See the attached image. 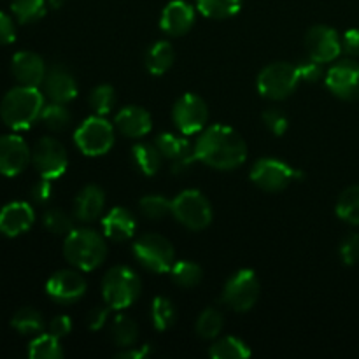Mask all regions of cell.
I'll use <instances>...</instances> for the list:
<instances>
[{
  "instance_id": "6da1fadb",
  "label": "cell",
  "mask_w": 359,
  "mask_h": 359,
  "mask_svg": "<svg viewBox=\"0 0 359 359\" xmlns=\"http://www.w3.org/2000/svg\"><path fill=\"white\" fill-rule=\"evenodd\" d=\"M196 160L216 170H235L248 158V144L241 133L226 125H210L195 142Z\"/></svg>"
},
{
  "instance_id": "7a4b0ae2",
  "label": "cell",
  "mask_w": 359,
  "mask_h": 359,
  "mask_svg": "<svg viewBox=\"0 0 359 359\" xmlns=\"http://www.w3.org/2000/svg\"><path fill=\"white\" fill-rule=\"evenodd\" d=\"M44 105V95L39 88L18 84L4 95L0 102V118L11 130L21 132L32 128L41 119Z\"/></svg>"
},
{
  "instance_id": "3957f363",
  "label": "cell",
  "mask_w": 359,
  "mask_h": 359,
  "mask_svg": "<svg viewBox=\"0 0 359 359\" xmlns=\"http://www.w3.org/2000/svg\"><path fill=\"white\" fill-rule=\"evenodd\" d=\"M63 256L74 269L91 272L107 258V242L91 228H74L63 242Z\"/></svg>"
},
{
  "instance_id": "277c9868",
  "label": "cell",
  "mask_w": 359,
  "mask_h": 359,
  "mask_svg": "<svg viewBox=\"0 0 359 359\" xmlns=\"http://www.w3.org/2000/svg\"><path fill=\"white\" fill-rule=\"evenodd\" d=\"M139 276L125 265H116L102 279V297L112 311H125L140 297Z\"/></svg>"
},
{
  "instance_id": "5b68a950",
  "label": "cell",
  "mask_w": 359,
  "mask_h": 359,
  "mask_svg": "<svg viewBox=\"0 0 359 359\" xmlns=\"http://www.w3.org/2000/svg\"><path fill=\"white\" fill-rule=\"evenodd\" d=\"M172 216L188 230L202 231L212 223V205L198 189H186L172 200Z\"/></svg>"
},
{
  "instance_id": "8992f818",
  "label": "cell",
  "mask_w": 359,
  "mask_h": 359,
  "mask_svg": "<svg viewBox=\"0 0 359 359\" xmlns=\"http://www.w3.org/2000/svg\"><path fill=\"white\" fill-rule=\"evenodd\" d=\"M133 256L144 269L156 273H167L175 263V249L167 237L144 233L133 244Z\"/></svg>"
},
{
  "instance_id": "52a82bcc",
  "label": "cell",
  "mask_w": 359,
  "mask_h": 359,
  "mask_svg": "<svg viewBox=\"0 0 359 359\" xmlns=\"http://www.w3.org/2000/svg\"><path fill=\"white\" fill-rule=\"evenodd\" d=\"M114 126L104 116L93 114L84 119L74 133L77 149L86 156H102L114 146Z\"/></svg>"
},
{
  "instance_id": "ba28073f",
  "label": "cell",
  "mask_w": 359,
  "mask_h": 359,
  "mask_svg": "<svg viewBox=\"0 0 359 359\" xmlns=\"http://www.w3.org/2000/svg\"><path fill=\"white\" fill-rule=\"evenodd\" d=\"M300 81L302 77L297 65H291L287 62H276L266 65L259 72L256 86L262 97L269 100H284L297 90Z\"/></svg>"
},
{
  "instance_id": "9c48e42d",
  "label": "cell",
  "mask_w": 359,
  "mask_h": 359,
  "mask_svg": "<svg viewBox=\"0 0 359 359\" xmlns=\"http://www.w3.org/2000/svg\"><path fill=\"white\" fill-rule=\"evenodd\" d=\"M32 165L39 175L49 181L62 177L69 167V154L65 146L55 137H42L32 149Z\"/></svg>"
},
{
  "instance_id": "30bf717a",
  "label": "cell",
  "mask_w": 359,
  "mask_h": 359,
  "mask_svg": "<svg viewBox=\"0 0 359 359\" xmlns=\"http://www.w3.org/2000/svg\"><path fill=\"white\" fill-rule=\"evenodd\" d=\"M294 179H304V174L277 158H262L251 168V181L269 193L284 191Z\"/></svg>"
},
{
  "instance_id": "8fae6325",
  "label": "cell",
  "mask_w": 359,
  "mask_h": 359,
  "mask_svg": "<svg viewBox=\"0 0 359 359\" xmlns=\"http://www.w3.org/2000/svg\"><path fill=\"white\" fill-rule=\"evenodd\" d=\"M172 121L182 135H196L207 128L209 107L202 97L195 93H186L175 100L172 107Z\"/></svg>"
},
{
  "instance_id": "7c38bea8",
  "label": "cell",
  "mask_w": 359,
  "mask_h": 359,
  "mask_svg": "<svg viewBox=\"0 0 359 359\" xmlns=\"http://www.w3.org/2000/svg\"><path fill=\"white\" fill-rule=\"evenodd\" d=\"M259 298V280L255 270L242 269L226 280L223 290V300L231 311L248 312Z\"/></svg>"
},
{
  "instance_id": "4fadbf2b",
  "label": "cell",
  "mask_w": 359,
  "mask_h": 359,
  "mask_svg": "<svg viewBox=\"0 0 359 359\" xmlns=\"http://www.w3.org/2000/svg\"><path fill=\"white\" fill-rule=\"evenodd\" d=\"M305 48L316 62L332 63L342 53V39L335 28L316 25L305 35Z\"/></svg>"
},
{
  "instance_id": "5bb4252c",
  "label": "cell",
  "mask_w": 359,
  "mask_h": 359,
  "mask_svg": "<svg viewBox=\"0 0 359 359\" xmlns=\"http://www.w3.org/2000/svg\"><path fill=\"white\" fill-rule=\"evenodd\" d=\"M154 144L161 151L165 160L170 161V168L174 174H182L186 168L191 167L196 160L195 146L186 139V135H175V133H160L154 139Z\"/></svg>"
},
{
  "instance_id": "9a60e30c",
  "label": "cell",
  "mask_w": 359,
  "mask_h": 359,
  "mask_svg": "<svg viewBox=\"0 0 359 359\" xmlns=\"http://www.w3.org/2000/svg\"><path fill=\"white\" fill-rule=\"evenodd\" d=\"M326 86L335 97L342 100H359V63L354 60H342L326 72Z\"/></svg>"
},
{
  "instance_id": "2e32d148",
  "label": "cell",
  "mask_w": 359,
  "mask_h": 359,
  "mask_svg": "<svg viewBox=\"0 0 359 359\" xmlns=\"http://www.w3.org/2000/svg\"><path fill=\"white\" fill-rule=\"evenodd\" d=\"M32 163V149L23 137L7 133L0 137V174L7 177L20 175Z\"/></svg>"
},
{
  "instance_id": "e0dca14e",
  "label": "cell",
  "mask_w": 359,
  "mask_h": 359,
  "mask_svg": "<svg viewBox=\"0 0 359 359\" xmlns=\"http://www.w3.org/2000/svg\"><path fill=\"white\" fill-rule=\"evenodd\" d=\"M46 293L58 304H74L86 293V280L77 270H58L46 283Z\"/></svg>"
},
{
  "instance_id": "ac0fdd59",
  "label": "cell",
  "mask_w": 359,
  "mask_h": 359,
  "mask_svg": "<svg viewBox=\"0 0 359 359\" xmlns=\"http://www.w3.org/2000/svg\"><path fill=\"white\" fill-rule=\"evenodd\" d=\"M42 91L49 102H58V104H69L77 97V81L74 74L62 63L51 65L46 72Z\"/></svg>"
},
{
  "instance_id": "d6986e66",
  "label": "cell",
  "mask_w": 359,
  "mask_h": 359,
  "mask_svg": "<svg viewBox=\"0 0 359 359\" xmlns=\"http://www.w3.org/2000/svg\"><path fill=\"white\" fill-rule=\"evenodd\" d=\"M11 72H13L18 84L39 88L44 83L48 67H46L44 60H42L41 55H37V53L20 51L13 56Z\"/></svg>"
},
{
  "instance_id": "ffe728a7",
  "label": "cell",
  "mask_w": 359,
  "mask_h": 359,
  "mask_svg": "<svg viewBox=\"0 0 359 359\" xmlns=\"http://www.w3.org/2000/svg\"><path fill=\"white\" fill-rule=\"evenodd\" d=\"M195 25V9L184 0H172L165 6L160 18V27L170 37L186 35Z\"/></svg>"
},
{
  "instance_id": "44dd1931",
  "label": "cell",
  "mask_w": 359,
  "mask_h": 359,
  "mask_svg": "<svg viewBox=\"0 0 359 359\" xmlns=\"http://www.w3.org/2000/svg\"><path fill=\"white\" fill-rule=\"evenodd\" d=\"M35 221L34 207L27 202H11L0 209V233L18 237L32 228Z\"/></svg>"
},
{
  "instance_id": "7402d4cb",
  "label": "cell",
  "mask_w": 359,
  "mask_h": 359,
  "mask_svg": "<svg viewBox=\"0 0 359 359\" xmlns=\"http://www.w3.org/2000/svg\"><path fill=\"white\" fill-rule=\"evenodd\" d=\"M114 126L130 139H142L153 128V118L149 111L139 105H126L116 114Z\"/></svg>"
},
{
  "instance_id": "603a6c76",
  "label": "cell",
  "mask_w": 359,
  "mask_h": 359,
  "mask_svg": "<svg viewBox=\"0 0 359 359\" xmlns=\"http://www.w3.org/2000/svg\"><path fill=\"white\" fill-rule=\"evenodd\" d=\"M105 209V193L100 186L88 184L74 200V217L83 223H93Z\"/></svg>"
},
{
  "instance_id": "cb8c5ba5",
  "label": "cell",
  "mask_w": 359,
  "mask_h": 359,
  "mask_svg": "<svg viewBox=\"0 0 359 359\" xmlns=\"http://www.w3.org/2000/svg\"><path fill=\"white\" fill-rule=\"evenodd\" d=\"M102 230L105 237L114 242H125L135 235V216L125 207H114L102 219Z\"/></svg>"
},
{
  "instance_id": "d4e9b609",
  "label": "cell",
  "mask_w": 359,
  "mask_h": 359,
  "mask_svg": "<svg viewBox=\"0 0 359 359\" xmlns=\"http://www.w3.org/2000/svg\"><path fill=\"white\" fill-rule=\"evenodd\" d=\"M132 160L147 177L158 174L163 165V154L154 142H139L132 147Z\"/></svg>"
},
{
  "instance_id": "484cf974",
  "label": "cell",
  "mask_w": 359,
  "mask_h": 359,
  "mask_svg": "<svg viewBox=\"0 0 359 359\" xmlns=\"http://www.w3.org/2000/svg\"><path fill=\"white\" fill-rule=\"evenodd\" d=\"M175 53L168 41H158L147 49L146 69L151 76H163L174 65Z\"/></svg>"
},
{
  "instance_id": "4316f807",
  "label": "cell",
  "mask_w": 359,
  "mask_h": 359,
  "mask_svg": "<svg viewBox=\"0 0 359 359\" xmlns=\"http://www.w3.org/2000/svg\"><path fill=\"white\" fill-rule=\"evenodd\" d=\"M11 326L16 330L21 335H41L44 333L46 323L41 312L34 307H21L20 311L14 312L13 319H11Z\"/></svg>"
},
{
  "instance_id": "83f0119b",
  "label": "cell",
  "mask_w": 359,
  "mask_h": 359,
  "mask_svg": "<svg viewBox=\"0 0 359 359\" xmlns=\"http://www.w3.org/2000/svg\"><path fill=\"white\" fill-rule=\"evenodd\" d=\"M112 342L121 349L135 346L139 340V325L128 316H116L111 323Z\"/></svg>"
},
{
  "instance_id": "f1b7e54d",
  "label": "cell",
  "mask_w": 359,
  "mask_h": 359,
  "mask_svg": "<svg viewBox=\"0 0 359 359\" xmlns=\"http://www.w3.org/2000/svg\"><path fill=\"white\" fill-rule=\"evenodd\" d=\"M251 349L244 340L237 339V337H223L217 339L216 342L210 346L209 356L214 359H245L251 356Z\"/></svg>"
},
{
  "instance_id": "f546056e",
  "label": "cell",
  "mask_w": 359,
  "mask_h": 359,
  "mask_svg": "<svg viewBox=\"0 0 359 359\" xmlns=\"http://www.w3.org/2000/svg\"><path fill=\"white\" fill-rule=\"evenodd\" d=\"M28 356L32 359H60L63 358V347L55 335L41 333L35 335L28 346Z\"/></svg>"
},
{
  "instance_id": "4dcf8cb0",
  "label": "cell",
  "mask_w": 359,
  "mask_h": 359,
  "mask_svg": "<svg viewBox=\"0 0 359 359\" xmlns=\"http://www.w3.org/2000/svg\"><path fill=\"white\" fill-rule=\"evenodd\" d=\"M244 0H196V9L210 20H226L241 11Z\"/></svg>"
},
{
  "instance_id": "1f68e13d",
  "label": "cell",
  "mask_w": 359,
  "mask_h": 359,
  "mask_svg": "<svg viewBox=\"0 0 359 359\" xmlns=\"http://www.w3.org/2000/svg\"><path fill=\"white\" fill-rule=\"evenodd\" d=\"M224 326V316L219 309L209 307L196 319V333L203 340H214L221 335Z\"/></svg>"
},
{
  "instance_id": "d6a6232c",
  "label": "cell",
  "mask_w": 359,
  "mask_h": 359,
  "mask_svg": "<svg viewBox=\"0 0 359 359\" xmlns=\"http://www.w3.org/2000/svg\"><path fill=\"white\" fill-rule=\"evenodd\" d=\"M170 277L177 286L181 287H195L202 283L203 279V270L198 263L188 262H175L174 266L170 269Z\"/></svg>"
},
{
  "instance_id": "836d02e7",
  "label": "cell",
  "mask_w": 359,
  "mask_h": 359,
  "mask_svg": "<svg viewBox=\"0 0 359 359\" xmlns=\"http://www.w3.org/2000/svg\"><path fill=\"white\" fill-rule=\"evenodd\" d=\"M151 319L158 332H165V330L172 328L177 319V309L172 304L170 298L167 297H156L151 305Z\"/></svg>"
},
{
  "instance_id": "e575fe53",
  "label": "cell",
  "mask_w": 359,
  "mask_h": 359,
  "mask_svg": "<svg viewBox=\"0 0 359 359\" xmlns=\"http://www.w3.org/2000/svg\"><path fill=\"white\" fill-rule=\"evenodd\" d=\"M337 216L349 224H359V184L349 186L340 193Z\"/></svg>"
},
{
  "instance_id": "d590c367",
  "label": "cell",
  "mask_w": 359,
  "mask_h": 359,
  "mask_svg": "<svg viewBox=\"0 0 359 359\" xmlns=\"http://www.w3.org/2000/svg\"><path fill=\"white\" fill-rule=\"evenodd\" d=\"M48 0H13L11 2V11L18 23L28 25L35 23L46 14Z\"/></svg>"
},
{
  "instance_id": "8d00e7d4",
  "label": "cell",
  "mask_w": 359,
  "mask_h": 359,
  "mask_svg": "<svg viewBox=\"0 0 359 359\" xmlns=\"http://www.w3.org/2000/svg\"><path fill=\"white\" fill-rule=\"evenodd\" d=\"M72 114L67 109V104H58V102H49L44 105L41 114L42 125L51 132H63L70 125Z\"/></svg>"
},
{
  "instance_id": "74e56055",
  "label": "cell",
  "mask_w": 359,
  "mask_h": 359,
  "mask_svg": "<svg viewBox=\"0 0 359 359\" xmlns=\"http://www.w3.org/2000/svg\"><path fill=\"white\" fill-rule=\"evenodd\" d=\"M139 209L140 214L147 219L160 221L168 214H172V200L161 195H147L139 200Z\"/></svg>"
},
{
  "instance_id": "f35d334b",
  "label": "cell",
  "mask_w": 359,
  "mask_h": 359,
  "mask_svg": "<svg viewBox=\"0 0 359 359\" xmlns=\"http://www.w3.org/2000/svg\"><path fill=\"white\" fill-rule=\"evenodd\" d=\"M91 111L98 116H107L116 105V91L111 84H100L93 88L88 98Z\"/></svg>"
},
{
  "instance_id": "ab89813d",
  "label": "cell",
  "mask_w": 359,
  "mask_h": 359,
  "mask_svg": "<svg viewBox=\"0 0 359 359\" xmlns=\"http://www.w3.org/2000/svg\"><path fill=\"white\" fill-rule=\"evenodd\" d=\"M42 221H44V226L48 228L51 233L62 235V237H67V235L74 230L72 217H70L65 210L58 209V207H51V209L46 210Z\"/></svg>"
},
{
  "instance_id": "60d3db41",
  "label": "cell",
  "mask_w": 359,
  "mask_h": 359,
  "mask_svg": "<svg viewBox=\"0 0 359 359\" xmlns=\"http://www.w3.org/2000/svg\"><path fill=\"white\" fill-rule=\"evenodd\" d=\"M262 118H263V123H265L266 128H269L273 135L280 137L287 132L290 121H287V116L284 114L280 109H276V107L266 109V111L263 112Z\"/></svg>"
},
{
  "instance_id": "b9f144b4",
  "label": "cell",
  "mask_w": 359,
  "mask_h": 359,
  "mask_svg": "<svg viewBox=\"0 0 359 359\" xmlns=\"http://www.w3.org/2000/svg\"><path fill=\"white\" fill-rule=\"evenodd\" d=\"M340 258L344 265L353 266L359 262V235L349 233L340 242Z\"/></svg>"
},
{
  "instance_id": "7bdbcfd3",
  "label": "cell",
  "mask_w": 359,
  "mask_h": 359,
  "mask_svg": "<svg viewBox=\"0 0 359 359\" xmlns=\"http://www.w3.org/2000/svg\"><path fill=\"white\" fill-rule=\"evenodd\" d=\"M297 69L302 81H307V83H318V81L325 76L323 63L316 62L311 56H309V60H300V62L297 63Z\"/></svg>"
},
{
  "instance_id": "ee69618b",
  "label": "cell",
  "mask_w": 359,
  "mask_h": 359,
  "mask_svg": "<svg viewBox=\"0 0 359 359\" xmlns=\"http://www.w3.org/2000/svg\"><path fill=\"white\" fill-rule=\"evenodd\" d=\"M111 311H112V309L109 307L107 304L97 305V307L91 309V311L88 312V318H86L88 328H90L91 332H98V330L104 328V326L107 325L109 316H111Z\"/></svg>"
},
{
  "instance_id": "f6af8a7d",
  "label": "cell",
  "mask_w": 359,
  "mask_h": 359,
  "mask_svg": "<svg viewBox=\"0 0 359 359\" xmlns=\"http://www.w3.org/2000/svg\"><path fill=\"white\" fill-rule=\"evenodd\" d=\"M30 196L35 203H48L53 196V186L49 179L41 177L30 189Z\"/></svg>"
},
{
  "instance_id": "bcb514c9",
  "label": "cell",
  "mask_w": 359,
  "mask_h": 359,
  "mask_svg": "<svg viewBox=\"0 0 359 359\" xmlns=\"http://www.w3.org/2000/svg\"><path fill=\"white\" fill-rule=\"evenodd\" d=\"M16 39V25L9 14L0 11V46L13 44Z\"/></svg>"
},
{
  "instance_id": "7dc6e473",
  "label": "cell",
  "mask_w": 359,
  "mask_h": 359,
  "mask_svg": "<svg viewBox=\"0 0 359 359\" xmlns=\"http://www.w3.org/2000/svg\"><path fill=\"white\" fill-rule=\"evenodd\" d=\"M70 332H72V321H70L69 316H56L48 323V333L55 335L56 339L62 340Z\"/></svg>"
},
{
  "instance_id": "c3c4849f",
  "label": "cell",
  "mask_w": 359,
  "mask_h": 359,
  "mask_svg": "<svg viewBox=\"0 0 359 359\" xmlns=\"http://www.w3.org/2000/svg\"><path fill=\"white\" fill-rule=\"evenodd\" d=\"M342 51L349 56H359V28H351L344 34Z\"/></svg>"
},
{
  "instance_id": "681fc988",
  "label": "cell",
  "mask_w": 359,
  "mask_h": 359,
  "mask_svg": "<svg viewBox=\"0 0 359 359\" xmlns=\"http://www.w3.org/2000/svg\"><path fill=\"white\" fill-rule=\"evenodd\" d=\"M151 353V347L149 346H142V347H126V349H123L121 353H118L116 356L121 358V359H142L146 358L147 354Z\"/></svg>"
},
{
  "instance_id": "f907efd6",
  "label": "cell",
  "mask_w": 359,
  "mask_h": 359,
  "mask_svg": "<svg viewBox=\"0 0 359 359\" xmlns=\"http://www.w3.org/2000/svg\"><path fill=\"white\" fill-rule=\"evenodd\" d=\"M67 0H48V6L51 7V9H62L63 6H65Z\"/></svg>"
}]
</instances>
